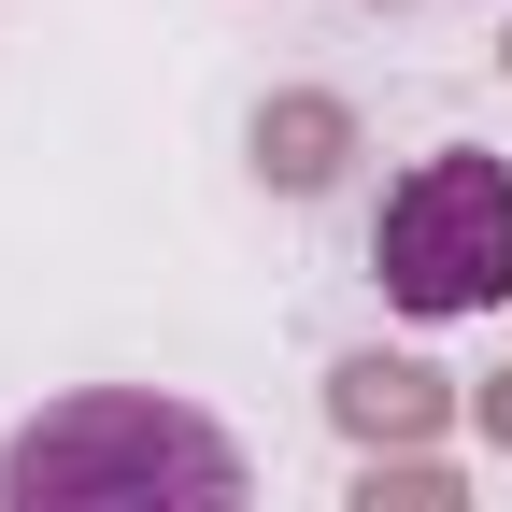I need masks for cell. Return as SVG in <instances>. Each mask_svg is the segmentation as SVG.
<instances>
[{"mask_svg": "<svg viewBox=\"0 0 512 512\" xmlns=\"http://www.w3.org/2000/svg\"><path fill=\"white\" fill-rule=\"evenodd\" d=\"M370 271L399 313H484L512 299V171L484 143H441L384 185V228H370Z\"/></svg>", "mask_w": 512, "mask_h": 512, "instance_id": "obj_2", "label": "cell"}, {"mask_svg": "<svg viewBox=\"0 0 512 512\" xmlns=\"http://www.w3.org/2000/svg\"><path fill=\"white\" fill-rule=\"evenodd\" d=\"M342 512H470V484H456V470H441V456H370Z\"/></svg>", "mask_w": 512, "mask_h": 512, "instance_id": "obj_5", "label": "cell"}, {"mask_svg": "<svg viewBox=\"0 0 512 512\" xmlns=\"http://www.w3.org/2000/svg\"><path fill=\"white\" fill-rule=\"evenodd\" d=\"M328 413H342V441H370V456H427V427L456 399H441V370H413V356H342Z\"/></svg>", "mask_w": 512, "mask_h": 512, "instance_id": "obj_3", "label": "cell"}, {"mask_svg": "<svg viewBox=\"0 0 512 512\" xmlns=\"http://www.w3.org/2000/svg\"><path fill=\"white\" fill-rule=\"evenodd\" d=\"M470 413H484V441H498V456H512V370L484 384V399H470Z\"/></svg>", "mask_w": 512, "mask_h": 512, "instance_id": "obj_6", "label": "cell"}, {"mask_svg": "<svg viewBox=\"0 0 512 512\" xmlns=\"http://www.w3.org/2000/svg\"><path fill=\"white\" fill-rule=\"evenodd\" d=\"M0 512H256V470L200 399L72 384L0 441Z\"/></svg>", "mask_w": 512, "mask_h": 512, "instance_id": "obj_1", "label": "cell"}, {"mask_svg": "<svg viewBox=\"0 0 512 512\" xmlns=\"http://www.w3.org/2000/svg\"><path fill=\"white\" fill-rule=\"evenodd\" d=\"M356 157V114L328 100V86H285V100H256V171L285 185V200H313V185H328Z\"/></svg>", "mask_w": 512, "mask_h": 512, "instance_id": "obj_4", "label": "cell"}]
</instances>
